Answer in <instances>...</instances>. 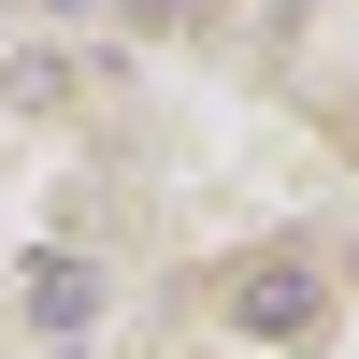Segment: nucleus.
<instances>
[{"mask_svg": "<svg viewBox=\"0 0 359 359\" xmlns=\"http://www.w3.org/2000/svg\"><path fill=\"white\" fill-rule=\"evenodd\" d=\"M245 331H316V273H259L245 287Z\"/></svg>", "mask_w": 359, "mask_h": 359, "instance_id": "obj_1", "label": "nucleus"}, {"mask_svg": "<svg viewBox=\"0 0 359 359\" xmlns=\"http://www.w3.org/2000/svg\"><path fill=\"white\" fill-rule=\"evenodd\" d=\"M86 302H101L86 273H29V316H43V331H86Z\"/></svg>", "mask_w": 359, "mask_h": 359, "instance_id": "obj_2", "label": "nucleus"}]
</instances>
